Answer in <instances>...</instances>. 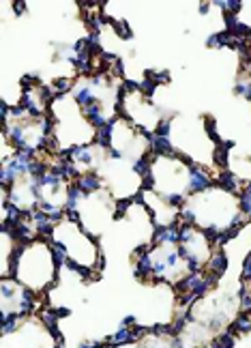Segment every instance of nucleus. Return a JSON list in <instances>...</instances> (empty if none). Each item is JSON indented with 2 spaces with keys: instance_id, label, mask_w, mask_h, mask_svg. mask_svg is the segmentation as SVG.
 Returning a JSON list of instances; mask_svg holds the SVG:
<instances>
[{
  "instance_id": "f257e3e1",
  "label": "nucleus",
  "mask_w": 251,
  "mask_h": 348,
  "mask_svg": "<svg viewBox=\"0 0 251 348\" xmlns=\"http://www.w3.org/2000/svg\"><path fill=\"white\" fill-rule=\"evenodd\" d=\"M215 185L211 172L200 163H191L189 172H187V191L189 194H198V191H206L208 187Z\"/></svg>"
},
{
  "instance_id": "f03ea898",
  "label": "nucleus",
  "mask_w": 251,
  "mask_h": 348,
  "mask_svg": "<svg viewBox=\"0 0 251 348\" xmlns=\"http://www.w3.org/2000/svg\"><path fill=\"white\" fill-rule=\"evenodd\" d=\"M152 245L161 247V245H178L181 243V224L178 222H170L165 226H157L152 230Z\"/></svg>"
},
{
  "instance_id": "7ed1b4c3",
  "label": "nucleus",
  "mask_w": 251,
  "mask_h": 348,
  "mask_svg": "<svg viewBox=\"0 0 251 348\" xmlns=\"http://www.w3.org/2000/svg\"><path fill=\"white\" fill-rule=\"evenodd\" d=\"M215 185L221 187L223 191H230V194H234V191H243L245 185H243V179H238V174L236 172H232V170H221L219 172V179L215 181Z\"/></svg>"
},
{
  "instance_id": "20e7f679",
  "label": "nucleus",
  "mask_w": 251,
  "mask_h": 348,
  "mask_svg": "<svg viewBox=\"0 0 251 348\" xmlns=\"http://www.w3.org/2000/svg\"><path fill=\"white\" fill-rule=\"evenodd\" d=\"M75 185L84 191V194H95V191H99L101 185H103V181L99 174H93V172H88V174H79V177L75 179Z\"/></svg>"
},
{
  "instance_id": "39448f33",
  "label": "nucleus",
  "mask_w": 251,
  "mask_h": 348,
  "mask_svg": "<svg viewBox=\"0 0 251 348\" xmlns=\"http://www.w3.org/2000/svg\"><path fill=\"white\" fill-rule=\"evenodd\" d=\"M50 256H52V264H54V271H58L60 267H65L69 262V250L67 245L62 243H50Z\"/></svg>"
},
{
  "instance_id": "423d86ee",
  "label": "nucleus",
  "mask_w": 251,
  "mask_h": 348,
  "mask_svg": "<svg viewBox=\"0 0 251 348\" xmlns=\"http://www.w3.org/2000/svg\"><path fill=\"white\" fill-rule=\"evenodd\" d=\"M206 264H208V267H206V271H211V273H215V275H219V277H221L223 273L228 271V256L223 254L221 250H215V252H213V256L208 258V262H206Z\"/></svg>"
},
{
  "instance_id": "0eeeda50",
  "label": "nucleus",
  "mask_w": 251,
  "mask_h": 348,
  "mask_svg": "<svg viewBox=\"0 0 251 348\" xmlns=\"http://www.w3.org/2000/svg\"><path fill=\"white\" fill-rule=\"evenodd\" d=\"M133 331L129 327H118V331L112 333L110 337L105 340L107 346H124V344H133Z\"/></svg>"
},
{
  "instance_id": "6e6552de",
  "label": "nucleus",
  "mask_w": 251,
  "mask_h": 348,
  "mask_svg": "<svg viewBox=\"0 0 251 348\" xmlns=\"http://www.w3.org/2000/svg\"><path fill=\"white\" fill-rule=\"evenodd\" d=\"M230 331L234 333V335H245V333H249L251 331V312H240L238 318L232 323Z\"/></svg>"
},
{
  "instance_id": "1a4fd4ad",
  "label": "nucleus",
  "mask_w": 251,
  "mask_h": 348,
  "mask_svg": "<svg viewBox=\"0 0 251 348\" xmlns=\"http://www.w3.org/2000/svg\"><path fill=\"white\" fill-rule=\"evenodd\" d=\"M152 159H157V155L146 153V155H142V157H138L136 161H133V172L140 174L142 179L148 177V174H150V166H152Z\"/></svg>"
},
{
  "instance_id": "9d476101",
  "label": "nucleus",
  "mask_w": 251,
  "mask_h": 348,
  "mask_svg": "<svg viewBox=\"0 0 251 348\" xmlns=\"http://www.w3.org/2000/svg\"><path fill=\"white\" fill-rule=\"evenodd\" d=\"M215 342H217L221 348H234L236 346V335L228 329V331H223V333H219L217 337H215Z\"/></svg>"
},
{
  "instance_id": "9b49d317",
  "label": "nucleus",
  "mask_w": 251,
  "mask_h": 348,
  "mask_svg": "<svg viewBox=\"0 0 251 348\" xmlns=\"http://www.w3.org/2000/svg\"><path fill=\"white\" fill-rule=\"evenodd\" d=\"M52 84H54V88H56L58 97H62V95H67L69 90H71V86H73V80H69V78H56Z\"/></svg>"
},
{
  "instance_id": "f8f14e48",
  "label": "nucleus",
  "mask_w": 251,
  "mask_h": 348,
  "mask_svg": "<svg viewBox=\"0 0 251 348\" xmlns=\"http://www.w3.org/2000/svg\"><path fill=\"white\" fill-rule=\"evenodd\" d=\"M131 204H136V200H133V198H127V200H118V202H116V213H114V217H116V219L124 217V215H127V208H129Z\"/></svg>"
},
{
  "instance_id": "ddd939ff",
  "label": "nucleus",
  "mask_w": 251,
  "mask_h": 348,
  "mask_svg": "<svg viewBox=\"0 0 251 348\" xmlns=\"http://www.w3.org/2000/svg\"><path fill=\"white\" fill-rule=\"evenodd\" d=\"M215 5H217L223 13H238V9H240L238 0H223V3L219 0V3H215Z\"/></svg>"
},
{
  "instance_id": "4468645a",
  "label": "nucleus",
  "mask_w": 251,
  "mask_h": 348,
  "mask_svg": "<svg viewBox=\"0 0 251 348\" xmlns=\"http://www.w3.org/2000/svg\"><path fill=\"white\" fill-rule=\"evenodd\" d=\"M170 131H172V123H170V121H161L155 127V133L157 135H163V138H170Z\"/></svg>"
},
{
  "instance_id": "2eb2a0df",
  "label": "nucleus",
  "mask_w": 251,
  "mask_h": 348,
  "mask_svg": "<svg viewBox=\"0 0 251 348\" xmlns=\"http://www.w3.org/2000/svg\"><path fill=\"white\" fill-rule=\"evenodd\" d=\"M114 30L118 32L122 39H129V37H131V28L127 26V22H114Z\"/></svg>"
},
{
  "instance_id": "dca6fc26",
  "label": "nucleus",
  "mask_w": 251,
  "mask_h": 348,
  "mask_svg": "<svg viewBox=\"0 0 251 348\" xmlns=\"http://www.w3.org/2000/svg\"><path fill=\"white\" fill-rule=\"evenodd\" d=\"M148 78L155 82V84H157V82H170V71H159V73H152V71H150Z\"/></svg>"
},
{
  "instance_id": "f3484780",
  "label": "nucleus",
  "mask_w": 251,
  "mask_h": 348,
  "mask_svg": "<svg viewBox=\"0 0 251 348\" xmlns=\"http://www.w3.org/2000/svg\"><path fill=\"white\" fill-rule=\"evenodd\" d=\"M243 282H251V254L245 258V264H243Z\"/></svg>"
},
{
  "instance_id": "a211bd4d",
  "label": "nucleus",
  "mask_w": 251,
  "mask_h": 348,
  "mask_svg": "<svg viewBox=\"0 0 251 348\" xmlns=\"http://www.w3.org/2000/svg\"><path fill=\"white\" fill-rule=\"evenodd\" d=\"M240 309H243V312H251V295H245L240 297Z\"/></svg>"
},
{
  "instance_id": "6ab92c4d",
  "label": "nucleus",
  "mask_w": 251,
  "mask_h": 348,
  "mask_svg": "<svg viewBox=\"0 0 251 348\" xmlns=\"http://www.w3.org/2000/svg\"><path fill=\"white\" fill-rule=\"evenodd\" d=\"M133 325H138V323H136V316H127V318L122 320V325H120V327H129V329H131Z\"/></svg>"
},
{
  "instance_id": "aec40b11",
  "label": "nucleus",
  "mask_w": 251,
  "mask_h": 348,
  "mask_svg": "<svg viewBox=\"0 0 251 348\" xmlns=\"http://www.w3.org/2000/svg\"><path fill=\"white\" fill-rule=\"evenodd\" d=\"M13 9H15L17 13H24V11H26V5H24V3H15V5H13Z\"/></svg>"
},
{
  "instance_id": "412c9836",
  "label": "nucleus",
  "mask_w": 251,
  "mask_h": 348,
  "mask_svg": "<svg viewBox=\"0 0 251 348\" xmlns=\"http://www.w3.org/2000/svg\"><path fill=\"white\" fill-rule=\"evenodd\" d=\"M200 13H208V5H206V3L200 5Z\"/></svg>"
}]
</instances>
